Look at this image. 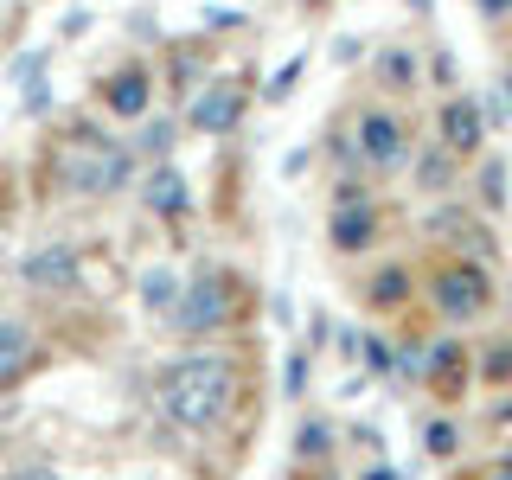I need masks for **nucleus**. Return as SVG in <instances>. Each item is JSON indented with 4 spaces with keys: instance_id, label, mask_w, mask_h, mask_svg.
I'll use <instances>...</instances> for the list:
<instances>
[{
    "instance_id": "19",
    "label": "nucleus",
    "mask_w": 512,
    "mask_h": 480,
    "mask_svg": "<svg viewBox=\"0 0 512 480\" xmlns=\"http://www.w3.org/2000/svg\"><path fill=\"white\" fill-rule=\"evenodd\" d=\"M442 180H448V160L436 148V154H423V186H442Z\"/></svg>"
},
{
    "instance_id": "15",
    "label": "nucleus",
    "mask_w": 512,
    "mask_h": 480,
    "mask_svg": "<svg viewBox=\"0 0 512 480\" xmlns=\"http://www.w3.org/2000/svg\"><path fill=\"white\" fill-rule=\"evenodd\" d=\"M378 71L391 77V84H410V77H416V64H410V52H384V58H378Z\"/></svg>"
},
{
    "instance_id": "1",
    "label": "nucleus",
    "mask_w": 512,
    "mask_h": 480,
    "mask_svg": "<svg viewBox=\"0 0 512 480\" xmlns=\"http://www.w3.org/2000/svg\"><path fill=\"white\" fill-rule=\"evenodd\" d=\"M237 397V365L231 359H180L167 378H160V410L180 429H212L224 423Z\"/></svg>"
},
{
    "instance_id": "23",
    "label": "nucleus",
    "mask_w": 512,
    "mask_h": 480,
    "mask_svg": "<svg viewBox=\"0 0 512 480\" xmlns=\"http://www.w3.org/2000/svg\"><path fill=\"white\" fill-rule=\"evenodd\" d=\"M480 7H487V13H506V7H512V0H480Z\"/></svg>"
},
{
    "instance_id": "18",
    "label": "nucleus",
    "mask_w": 512,
    "mask_h": 480,
    "mask_svg": "<svg viewBox=\"0 0 512 480\" xmlns=\"http://www.w3.org/2000/svg\"><path fill=\"white\" fill-rule=\"evenodd\" d=\"M295 448H301L308 461H314V455H327V423H308V429H301V442H295Z\"/></svg>"
},
{
    "instance_id": "4",
    "label": "nucleus",
    "mask_w": 512,
    "mask_h": 480,
    "mask_svg": "<svg viewBox=\"0 0 512 480\" xmlns=\"http://www.w3.org/2000/svg\"><path fill=\"white\" fill-rule=\"evenodd\" d=\"M436 308L448 320H474L487 308V276H480V269H442L436 276Z\"/></svg>"
},
{
    "instance_id": "21",
    "label": "nucleus",
    "mask_w": 512,
    "mask_h": 480,
    "mask_svg": "<svg viewBox=\"0 0 512 480\" xmlns=\"http://www.w3.org/2000/svg\"><path fill=\"white\" fill-rule=\"evenodd\" d=\"M13 480H58L52 468H26V474H13Z\"/></svg>"
},
{
    "instance_id": "2",
    "label": "nucleus",
    "mask_w": 512,
    "mask_h": 480,
    "mask_svg": "<svg viewBox=\"0 0 512 480\" xmlns=\"http://www.w3.org/2000/svg\"><path fill=\"white\" fill-rule=\"evenodd\" d=\"M128 180V148L103 141L96 128H77L58 148V186L64 192H116Z\"/></svg>"
},
{
    "instance_id": "16",
    "label": "nucleus",
    "mask_w": 512,
    "mask_h": 480,
    "mask_svg": "<svg viewBox=\"0 0 512 480\" xmlns=\"http://www.w3.org/2000/svg\"><path fill=\"white\" fill-rule=\"evenodd\" d=\"M295 77H301V58H288V64H282V71H276V77H269V103H282V96H288V90H295Z\"/></svg>"
},
{
    "instance_id": "25",
    "label": "nucleus",
    "mask_w": 512,
    "mask_h": 480,
    "mask_svg": "<svg viewBox=\"0 0 512 480\" xmlns=\"http://www.w3.org/2000/svg\"><path fill=\"white\" fill-rule=\"evenodd\" d=\"M308 7H327V0H308Z\"/></svg>"
},
{
    "instance_id": "12",
    "label": "nucleus",
    "mask_w": 512,
    "mask_h": 480,
    "mask_svg": "<svg viewBox=\"0 0 512 480\" xmlns=\"http://www.w3.org/2000/svg\"><path fill=\"white\" fill-rule=\"evenodd\" d=\"M103 96H109L116 116H141V109H148V77H141V71H116Z\"/></svg>"
},
{
    "instance_id": "7",
    "label": "nucleus",
    "mask_w": 512,
    "mask_h": 480,
    "mask_svg": "<svg viewBox=\"0 0 512 480\" xmlns=\"http://www.w3.org/2000/svg\"><path fill=\"white\" fill-rule=\"evenodd\" d=\"M20 276H26L32 288H71V276H77V256L64 250V244H52V250L26 256V263H20Z\"/></svg>"
},
{
    "instance_id": "20",
    "label": "nucleus",
    "mask_w": 512,
    "mask_h": 480,
    "mask_svg": "<svg viewBox=\"0 0 512 480\" xmlns=\"http://www.w3.org/2000/svg\"><path fill=\"white\" fill-rule=\"evenodd\" d=\"M141 141H148V154H160V148H167V141H173V128H167V122H154V128H148V135H141Z\"/></svg>"
},
{
    "instance_id": "10",
    "label": "nucleus",
    "mask_w": 512,
    "mask_h": 480,
    "mask_svg": "<svg viewBox=\"0 0 512 480\" xmlns=\"http://www.w3.org/2000/svg\"><path fill=\"white\" fill-rule=\"evenodd\" d=\"M32 365V333L20 327V320H0V384L20 378Z\"/></svg>"
},
{
    "instance_id": "26",
    "label": "nucleus",
    "mask_w": 512,
    "mask_h": 480,
    "mask_svg": "<svg viewBox=\"0 0 512 480\" xmlns=\"http://www.w3.org/2000/svg\"><path fill=\"white\" fill-rule=\"evenodd\" d=\"M500 468H512V455H506V461H500Z\"/></svg>"
},
{
    "instance_id": "17",
    "label": "nucleus",
    "mask_w": 512,
    "mask_h": 480,
    "mask_svg": "<svg viewBox=\"0 0 512 480\" xmlns=\"http://www.w3.org/2000/svg\"><path fill=\"white\" fill-rule=\"evenodd\" d=\"M423 448H429V455H455V429H448V423H429L423 429Z\"/></svg>"
},
{
    "instance_id": "14",
    "label": "nucleus",
    "mask_w": 512,
    "mask_h": 480,
    "mask_svg": "<svg viewBox=\"0 0 512 480\" xmlns=\"http://www.w3.org/2000/svg\"><path fill=\"white\" fill-rule=\"evenodd\" d=\"M372 301H378V308H391V301H404V276H397V269H384V276L372 282Z\"/></svg>"
},
{
    "instance_id": "5",
    "label": "nucleus",
    "mask_w": 512,
    "mask_h": 480,
    "mask_svg": "<svg viewBox=\"0 0 512 480\" xmlns=\"http://www.w3.org/2000/svg\"><path fill=\"white\" fill-rule=\"evenodd\" d=\"M237 116H244V90H237V84H212L199 103L186 109V122L199 128V135H218V128H231Z\"/></svg>"
},
{
    "instance_id": "8",
    "label": "nucleus",
    "mask_w": 512,
    "mask_h": 480,
    "mask_svg": "<svg viewBox=\"0 0 512 480\" xmlns=\"http://www.w3.org/2000/svg\"><path fill=\"white\" fill-rule=\"evenodd\" d=\"M333 244H340V250H365V244H372V212H365L359 199L333 205Z\"/></svg>"
},
{
    "instance_id": "9",
    "label": "nucleus",
    "mask_w": 512,
    "mask_h": 480,
    "mask_svg": "<svg viewBox=\"0 0 512 480\" xmlns=\"http://www.w3.org/2000/svg\"><path fill=\"white\" fill-rule=\"evenodd\" d=\"M442 141H448L455 154L480 148V109H474V103H448V109H442Z\"/></svg>"
},
{
    "instance_id": "13",
    "label": "nucleus",
    "mask_w": 512,
    "mask_h": 480,
    "mask_svg": "<svg viewBox=\"0 0 512 480\" xmlns=\"http://www.w3.org/2000/svg\"><path fill=\"white\" fill-rule=\"evenodd\" d=\"M173 288H180V282H173L167 269H154V276L141 282V301H148V308H173Z\"/></svg>"
},
{
    "instance_id": "11",
    "label": "nucleus",
    "mask_w": 512,
    "mask_h": 480,
    "mask_svg": "<svg viewBox=\"0 0 512 480\" xmlns=\"http://www.w3.org/2000/svg\"><path fill=\"white\" fill-rule=\"evenodd\" d=\"M141 192H148V205H154L160 218H180V212H186V180H180L173 167H154V180L141 186Z\"/></svg>"
},
{
    "instance_id": "3",
    "label": "nucleus",
    "mask_w": 512,
    "mask_h": 480,
    "mask_svg": "<svg viewBox=\"0 0 512 480\" xmlns=\"http://www.w3.org/2000/svg\"><path fill=\"white\" fill-rule=\"evenodd\" d=\"M224 314H231V282L224 276H199L186 288V301H180V327L186 333H212Z\"/></svg>"
},
{
    "instance_id": "6",
    "label": "nucleus",
    "mask_w": 512,
    "mask_h": 480,
    "mask_svg": "<svg viewBox=\"0 0 512 480\" xmlns=\"http://www.w3.org/2000/svg\"><path fill=\"white\" fill-rule=\"evenodd\" d=\"M359 154L372 160V167H397V160H404V128L391 116H365L359 122Z\"/></svg>"
},
{
    "instance_id": "22",
    "label": "nucleus",
    "mask_w": 512,
    "mask_h": 480,
    "mask_svg": "<svg viewBox=\"0 0 512 480\" xmlns=\"http://www.w3.org/2000/svg\"><path fill=\"white\" fill-rule=\"evenodd\" d=\"M365 480H397V468H372V474H365Z\"/></svg>"
},
{
    "instance_id": "24",
    "label": "nucleus",
    "mask_w": 512,
    "mask_h": 480,
    "mask_svg": "<svg viewBox=\"0 0 512 480\" xmlns=\"http://www.w3.org/2000/svg\"><path fill=\"white\" fill-rule=\"evenodd\" d=\"M493 480H512V468H493Z\"/></svg>"
}]
</instances>
